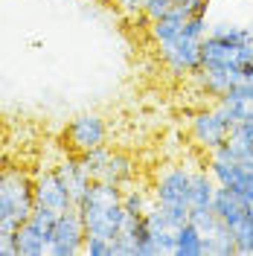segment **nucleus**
Listing matches in <instances>:
<instances>
[{"mask_svg":"<svg viewBox=\"0 0 253 256\" xmlns=\"http://www.w3.org/2000/svg\"><path fill=\"white\" fill-rule=\"evenodd\" d=\"M253 62V24L218 20L210 24L201 44V64L190 79L204 96L222 99Z\"/></svg>","mask_w":253,"mask_h":256,"instance_id":"obj_1","label":"nucleus"},{"mask_svg":"<svg viewBox=\"0 0 253 256\" xmlns=\"http://www.w3.org/2000/svg\"><path fill=\"white\" fill-rule=\"evenodd\" d=\"M210 30L206 15L172 6L166 15L148 20V38L158 50L160 64L174 79H190L201 64V44Z\"/></svg>","mask_w":253,"mask_h":256,"instance_id":"obj_2","label":"nucleus"},{"mask_svg":"<svg viewBox=\"0 0 253 256\" xmlns=\"http://www.w3.org/2000/svg\"><path fill=\"white\" fill-rule=\"evenodd\" d=\"M76 210L84 222V230L105 236V239H116L128 218L126 207H122V186H114L105 180H90Z\"/></svg>","mask_w":253,"mask_h":256,"instance_id":"obj_3","label":"nucleus"},{"mask_svg":"<svg viewBox=\"0 0 253 256\" xmlns=\"http://www.w3.org/2000/svg\"><path fill=\"white\" fill-rule=\"evenodd\" d=\"M35 210V172L18 163H0V222L15 227Z\"/></svg>","mask_w":253,"mask_h":256,"instance_id":"obj_4","label":"nucleus"},{"mask_svg":"<svg viewBox=\"0 0 253 256\" xmlns=\"http://www.w3.org/2000/svg\"><path fill=\"white\" fill-rule=\"evenodd\" d=\"M190 186H192V169L184 163H166L158 166L152 175V195L154 204L163 207L174 222H190Z\"/></svg>","mask_w":253,"mask_h":256,"instance_id":"obj_5","label":"nucleus"},{"mask_svg":"<svg viewBox=\"0 0 253 256\" xmlns=\"http://www.w3.org/2000/svg\"><path fill=\"white\" fill-rule=\"evenodd\" d=\"M212 210L230 227V236L236 242V256H253V218H250V212H248L244 195L230 190V186H218Z\"/></svg>","mask_w":253,"mask_h":256,"instance_id":"obj_6","label":"nucleus"},{"mask_svg":"<svg viewBox=\"0 0 253 256\" xmlns=\"http://www.w3.org/2000/svg\"><path fill=\"white\" fill-rule=\"evenodd\" d=\"M79 160L88 169L90 180H105V184H114V186H126L137 178V160L128 152L111 148L108 143L96 146L90 152H82Z\"/></svg>","mask_w":253,"mask_h":256,"instance_id":"obj_7","label":"nucleus"},{"mask_svg":"<svg viewBox=\"0 0 253 256\" xmlns=\"http://www.w3.org/2000/svg\"><path fill=\"white\" fill-rule=\"evenodd\" d=\"M58 212L44 207H35L26 222L18 224L15 230V254L18 256H47L50 250V233H52V222Z\"/></svg>","mask_w":253,"mask_h":256,"instance_id":"obj_8","label":"nucleus"},{"mask_svg":"<svg viewBox=\"0 0 253 256\" xmlns=\"http://www.w3.org/2000/svg\"><path fill=\"white\" fill-rule=\"evenodd\" d=\"M230 128L233 122L218 111V105H212V108H198V111L190 116V140L201 152H216V148H222L227 143V134H230Z\"/></svg>","mask_w":253,"mask_h":256,"instance_id":"obj_9","label":"nucleus"},{"mask_svg":"<svg viewBox=\"0 0 253 256\" xmlns=\"http://www.w3.org/2000/svg\"><path fill=\"white\" fill-rule=\"evenodd\" d=\"M108 143V122L94 111L76 114L67 126H64V146L73 152V154H82V152H90L96 146Z\"/></svg>","mask_w":253,"mask_h":256,"instance_id":"obj_10","label":"nucleus"},{"mask_svg":"<svg viewBox=\"0 0 253 256\" xmlns=\"http://www.w3.org/2000/svg\"><path fill=\"white\" fill-rule=\"evenodd\" d=\"M84 222H82L79 210H64L52 222V233H50V250L47 256H79L82 244H84Z\"/></svg>","mask_w":253,"mask_h":256,"instance_id":"obj_11","label":"nucleus"},{"mask_svg":"<svg viewBox=\"0 0 253 256\" xmlns=\"http://www.w3.org/2000/svg\"><path fill=\"white\" fill-rule=\"evenodd\" d=\"M206 169L218 186H230L236 192L253 190V160H236L224 148H216L206 154Z\"/></svg>","mask_w":253,"mask_h":256,"instance_id":"obj_12","label":"nucleus"},{"mask_svg":"<svg viewBox=\"0 0 253 256\" xmlns=\"http://www.w3.org/2000/svg\"><path fill=\"white\" fill-rule=\"evenodd\" d=\"M190 222L204 236L206 256H236V242L230 236V227L218 218L216 210H192Z\"/></svg>","mask_w":253,"mask_h":256,"instance_id":"obj_13","label":"nucleus"},{"mask_svg":"<svg viewBox=\"0 0 253 256\" xmlns=\"http://www.w3.org/2000/svg\"><path fill=\"white\" fill-rule=\"evenodd\" d=\"M35 207L52 210V212H64V210L76 207V201L70 198L67 186L62 184L56 166H41L35 172Z\"/></svg>","mask_w":253,"mask_h":256,"instance_id":"obj_14","label":"nucleus"},{"mask_svg":"<svg viewBox=\"0 0 253 256\" xmlns=\"http://www.w3.org/2000/svg\"><path fill=\"white\" fill-rule=\"evenodd\" d=\"M56 172H58V178H62V184L67 186V192H70V198L79 204V198L84 195V190L90 186V175H88V169L82 166L79 154H67V158H62L58 163H56Z\"/></svg>","mask_w":253,"mask_h":256,"instance_id":"obj_15","label":"nucleus"},{"mask_svg":"<svg viewBox=\"0 0 253 256\" xmlns=\"http://www.w3.org/2000/svg\"><path fill=\"white\" fill-rule=\"evenodd\" d=\"M216 178L210 175V169L201 166V169H192V186H190V212L192 210H212V201H216Z\"/></svg>","mask_w":253,"mask_h":256,"instance_id":"obj_16","label":"nucleus"},{"mask_svg":"<svg viewBox=\"0 0 253 256\" xmlns=\"http://www.w3.org/2000/svg\"><path fill=\"white\" fill-rule=\"evenodd\" d=\"M222 148L236 160H253V116L238 120L236 126L230 128L227 143H224Z\"/></svg>","mask_w":253,"mask_h":256,"instance_id":"obj_17","label":"nucleus"},{"mask_svg":"<svg viewBox=\"0 0 253 256\" xmlns=\"http://www.w3.org/2000/svg\"><path fill=\"white\" fill-rule=\"evenodd\" d=\"M154 204V195H152V184L146 186V184H137V180H131L122 186V207H126L128 216H134V218H142L148 210Z\"/></svg>","mask_w":253,"mask_h":256,"instance_id":"obj_18","label":"nucleus"},{"mask_svg":"<svg viewBox=\"0 0 253 256\" xmlns=\"http://www.w3.org/2000/svg\"><path fill=\"white\" fill-rule=\"evenodd\" d=\"M172 256H206V248H204V236L198 233V227L192 222H186L178 236H174V248H172Z\"/></svg>","mask_w":253,"mask_h":256,"instance_id":"obj_19","label":"nucleus"},{"mask_svg":"<svg viewBox=\"0 0 253 256\" xmlns=\"http://www.w3.org/2000/svg\"><path fill=\"white\" fill-rule=\"evenodd\" d=\"M82 254L84 256H114V239L88 233L84 236V244H82Z\"/></svg>","mask_w":253,"mask_h":256,"instance_id":"obj_20","label":"nucleus"},{"mask_svg":"<svg viewBox=\"0 0 253 256\" xmlns=\"http://www.w3.org/2000/svg\"><path fill=\"white\" fill-rule=\"evenodd\" d=\"M227 94H233V96H238V99H248V102H253V62L242 70V79L227 90Z\"/></svg>","mask_w":253,"mask_h":256,"instance_id":"obj_21","label":"nucleus"},{"mask_svg":"<svg viewBox=\"0 0 253 256\" xmlns=\"http://www.w3.org/2000/svg\"><path fill=\"white\" fill-rule=\"evenodd\" d=\"M0 256H18L15 254V227L0 222Z\"/></svg>","mask_w":253,"mask_h":256,"instance_id":"obj_22","label":"nucleus"},{"mask_svg":"<svg viewBox=\"0 0 253 256\" xmlns=\"http://www.w3.org/2000/svg\"><path fill=\"white\" fill-rule=\"evenodd\" d=\"M172 6H174L172 0H148V3H146V9H142V18H146V20H154V18L166 15Z\"/></svg>","mask_w":253,"mask_h":256,"instance_id":"obj_23","label":"nucleus"},{"mask_svg":"<svg viewBox=\"0 0 253 256\" xmlns=\"http://www.w3.org/2000/svg\"><path fill=\"white\" fill-rule=\"evenodd\" d=\"M114 3H116V9H120L122 15L137 18V15H142V9H146L148 0H114Z\"/></svg>","mask_w":253,"mask_h":256,"instance_id":"obj_24","label":"nucleus"},{"mask_svg":"<svg viewBox=\"0 0 253 256\" xmlns=\"http://www.w3.org/2000/svg\"><path fill=\"white\" fill-rule=\"evenodd\" d=\"M172 3L180 6V9L198 12V15H210V3H212V0H172Z\"/></svg>","mask_w":253,"mask_h":256,"instance_id":"obj_25","label":"nucleus"}]
</instances>
